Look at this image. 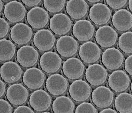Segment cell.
Returning a JSON list of instances; mask_svg holds the SVG:
<instances>
[{"instance_id":"1","label":"cell","mask_w":132,"mask_h":113,"mask_svg":"<svg viewBox=\"0 0 132 113\" xmlns=\"http://www.w3.org/2000/svg\"><path fill=\"white\" fill-rule=\"evenodd\" d=\"M108 75L107 70L100 64L89 65L85 72L86 81L93 86H100L104 84L107 80Z\"/></svg>"},{"instance_id":"2","label":"cell","mask_w":132,"mask_h":113,"mask_svg":"<svg viewBox=\"0 0 132 113\" xmlns=\"http://www.w3.org/2000/svg\"><path fill=\"white\" fill-rule=\"evenodd\" d=\"M69 87L67 79L59 74H53L48 77L46 83L47 91L52 96H59L67 92Z\"/></svg>"},{"instance_id":"3","label":"cell","mask_w":132,"mask_h":113,"mask_svg":"<svg viewBox=\"0 0 132 113\" xmlns=\"http://www.w3.org/2000/svg\"><path fill=\"white\" fill-rule=\"evenodd\" d=\"M29 104L37 112H46L52 104V97L45 90L37 89L29 98Z\"/></svg>"},{"instance_id":"4","label":"cell","mask_w":132,"mask_h":113,"mask_svg":"<svg viewBox=\"0 0 132 113\" xmlns=\"http://www.w3.org/2000/svg\"><path fill=\"white\" fill-rule=\"evenodd\" d=\"M92 100L93 104L98 108H106L112 105L114 100V94L108 87L100 86L93 90Z\"/></svg>"},{"instance_id":"5","label":"cell","mask_w":132,"mask_h":113,"mask_svg":"<svg viewBox=\"0 0 132 113\" xmlns=\"http://www.w3.org/2000/svg\"><path fill=\"white\" fill-rule=\"evenodd\" d=\"M69 94L71 98L76 102H84L90 97L92 88L86 81L82 80H76L70 85Z\"/></svg>"},{"instance_id":"6","label":"cell","mask_w":132,"mask_h":113,"mask_svg":"<svg viewBox=\"0 0 132 113\" xmlns=\"http://www.w3.org/2000/svg\"><path fill=\"white\" fill-rule=\"evenodd\" d=\"M130 84V77L124 71L115 70L108 76V86L113 91L116 93L126 91L128 89Z\"/></svg>"},{"instance_id":"7","label":"cell","mask_w":132,"mask_h":113,"mask_svg":"<svg viewBox=\"0 0 132 113\" xmlns=\"http://www.w3.org/2000/svg\"><path fill=\"white\" fill-rule=\"evenodd\" d=\"M46 78L45 73L37 67H32L25 71L22 81L28 88L31 90H36L43 86Z\"/></svg>"},{"instance_id":"8","label":"cell","mask_w":132,"mask_h":113,"mask_svg":"<svg viewBox=\"0 0 132 113\" xmlns=\"http://www.w3.org/2000/svg\"><path fill=\"white\" fill-rule=\"evenodd\" d=\"M29 96V93L28 89L21 83L10 85L6 90V97L10 103L14 106L24 104Z\"/></svg>"},{"instance_id":"9","label":"cell","mask_w":132,"mask_h":113,"mask_svg":"<svg viewBox=\"0 0 132 113\" xmlns=\"http://www.w3.org/2000/svg\"><path fill=\"white\" fill-rule=\"evenodd\" d=\"M125 58L123 54L116 48H108L103 53L102 62L109 71L117 70L122 66Z\"/></svg>"},{"instance_id":"10","label":"cell","mask_w":132,"mask_h":113,"mask_svg":"<svg viewBox=\"0 0 132 113\" xmlns=\"http://www.w3.org/2000/svg\"><path fill=\"white\" fill-rule=\"evenodd\" d=\"M49 17V15L46 10L36 6L29 11L27 15V21L32 28L39 30L47 26Z\"/></svg>"},{"instance_id":"11","label":"cell","mask_w":132,"mask_h":113,"mask_svg":"<svg viewBox=\"0 0 132 113\" xmlns=\"http://www.w3.org/2000/svg\"><path fill=\"white\" fill-rule=\"evenodd\" d=\"M64 75L70 80L81 78L85 71V66L79 59L71 58L64 61L62 67Z\"/></svg>"},{"instance_id":"12","label":"cell","mask_w":132,"mask_h":113,"mask_svg":"<svg viewBox=\"0 0 132 113\" xmlns=\"http://www.w3.org/2000/svg\"><path fill=\"white\" fill-rule=\"evenodd\" d=\"M62 60L56 52H46L40 58L39 65L41 70L47 74H54L61 69Z\"/></svg>"},{"instance_id":"13","label":"cell","mask_w":132,"mask_h":113,"mask_svg":"<svg viewBox=\"0 0 132 113\" xmlns=\"http://www.w3.org/2000/svg\"><path fill=\"white\" fill-rule=\"evenodd\" d=\"M118 34L114 28L105 25L99 28L95 34V40L102 48H110L116 44Z\"/></svg>"},{"instance_id":"14","label":"cell","mask_w":132,"mask_h":113,"mask_svg":"<svg viewBox=\"0 0 132 113\" xmlns=\"http://www.w3.org/2000/svg\"><path fill=\"white\" fill-rule=\"evenodd\" d=\"M112 16L111 10L106 4L97 3L94 4L89 10V17L93 23L97 26H102L111 20Z\"/></svg>"},{"instance_id":"15","label":"cell","mask_w":132,"mask_h":113,"mask_svg":"<svg viewBox=\"0 0 132 113\" xmlns=\"http://www.w3.org/2000/svg\"><path fill=\"white\" fill-rule=\"evenodd\" d=\"M56 48L57 52L62 57L69 58L77 53L79 45L72 36L64 35L57 40Z\"/></svg>"},{"instance_id":"16","label":"cell","mask_w":132,"mask_h":113,"mask_svg":"<svg viewBox=\"0 0 132 113\" xmlns=\"http://www.w3.org/2000/svg\"><path fill=\"white\" fill-rule=\"evenodd\" d=\"M3 13L4 17L9 22L11 23H16L25 18L27 10L22 3L13 1L5 5Z\"/></svg>"},{"instance_id":"17","label":"cell","mask_w":132,"mask_h":113,"mask_svg":"<svg viewBox=\"0 0 132 113\" xmlns=\"http://www.w3.org/2000/svg\"><path fill=\"white\" fill-rule=\"evenodd\" d=\"M39 54L37 49L30 45H25L19 49L16 60L21 66L30 68L36 65L39 61Z\"/></svg>"},{"instance_id":"18","label":"cell","mask_w":132,"mask_h":113,"mask_svg":"<svg viewBox=\"0 0 132 113\" xmlns=\"http://www.w3.org/2000/svg\"><path fill=\"white\" fill-rule=\"evenodd\" d=\"M72 22L65 14L58 13L50 19L49 27L51 31L57 35H65L70 31Z\"/></svg>"},{"instance_id":"19","label":"cell","mask_w":132,"mask_h":113,"mask_svg":"<svg viewBox=\"0 0 132 113\" xmlns=\"http://www.w3.org/2000/svg\"><path fill=\"white\" fill-rule=\"evenodd\" d=\"M102 50L98 45L93 42H87L79 48V56L82 62L87 64H94L100 60Z\"/></svg>"},{"instance_id":"20","label":"cell","mask_w":132,"mask_h":113,"mask_svg":"<svg viewBox=\"0 0 132 113\" xmlns=\"http://www.w3.org/2000/svg\"><path fill=\"white\" fill-rule=\"evenodd\" d=\"M56 41V37L52 32L47 29L37 31L33 39L35 46L41 52H47L52 49Z\"/></svg>"},{"instance_id":"21","label":"cell","mask_w":132,"mask_h":113,"mask_svg":"<svg viewBox=\"0 0 132 113\" xmlns=\"http://www.w3.org/2000/svg\"><path fill=\"white\" fill-rule=\"evenodd\" d=\"M23 71L20 66L15 62L8 61L0 68V76L4 82L13 84L19 82L22 77Z\"/></svg>"},{"instance_id":"22","label":"cell","mask_w":132,"mask_h":113,"mask_svg":"<svg viewBox=\"0 0 132 113\" xmlns=\"http://www.w3.org/2000/svg\"><path fill=\"white\" fill-rule=\"evenodd\" d=\"M33 36V31L27 24L20 23L14 25L10 30V37L18 45L29 43Z\"/></svg>"},{"instance_id":"23","label":"cell","mask_w":132,"mask_h":113,"mask_svg":"<svg viewBox=\"0 0 132 113\" xmlns=\"http://www.w3.org/2000/svg\"><path fill=\"white\" fill-rule=\"evenodd\" d=\"M95 28L92 22L87 20H80L76 22L72 28V34L80 42H86L94 36Z\"/></svg>"},{"instance_id":"24","label":"cell","mask_w":132,"mask_h":113,"mask_svg":"<svg viewBox=\"0 0 132 113\" xmlns=\"http://www.w3.org/2000/svg\"><path fill=\"white\" fill-rule=\"evenodd\" d=\"M112 24L119 32H127L132 28V14L127 10H119L112 17Z\"/></svg>"},{"instance_id":"25","label":"cell","mask_w":132,"mask_h":113,"mask_svg":"<svg viewBox=\"0 0 132 113\" xmlns=\"http://www.w3.org/2000/svg\"><path fill=\"white\" fill-rule=\"evenodd\" d=\"M89 6L85 0H69L65 6L66 12L73 20L84 18L88 12Z\"/></svg>"},{"instance_id":"26","label":"cell","mask_w":132,"mask_h":113,"mask_svg":"<svg viewBox=\"0 0 132 113\" xmlns=\"http://www.w3.org/2000/svg\"><path fill=\"white\" fill-rule=\"evenodd\" d=\"M52 109L55 113H72L75 109V104L69 97L60 96L53 101Z\"/></svg>"},{"instance_id":"27","label":"cell","mask_w":132,"mask_h":113,"mask_svg":"<svg viewBox=\"0 0 132 113\" xmlns=\"http://www.w3.org/2000/svg\"><path fill=\"white\" fill-rule=\"evenodd\" d=\"M114 106L117 112L120 113L132 112V95L122 93L118 95L114 101Z\"/></svg>"},{"instance_id":"28","label":"cell","mask_w":132,"mask_h":113,"mask_svg":"<svg viewBox=\"0 0 132 113\" xmlns=\"http://www.w3.org/2000/svg\"><path fill=\"white\" fill-rule=\"evenodd\" d=\"M16 53L14 43L6 39L0 40V61L8 62L13 59Z\"/></svg>"},{"instance_id":"29","label":"cell","mask_w":132,"mask_h":113,"mask_svg":"<svg viewBox=\"0 0 132 113\" xmlns=\"http://www.w3.org/2000/svg\"><path fill=\"white\" fill-rule=\"evenodd\" d=\"M118 45L125 54H132V32L127 31L123 33L118 39Z\"/></svg>"},{"instance_id":"30","label":"cell","mask_w":132,"mask_h":113,"mask_svg":"<svg viewBox=\"0 0 132 113\" xmlns=\"http://www.w3.org/2000/svg\"><path fill=\"white\" fill-rule=\"evenodd\" d=\"M43 6L50 13H57L62 11L65 6L66 0H43Z\"/></svg>"},{"instance_id":"31","label":"cell","mask_w":132,"mask_h":113,"mask_svg":"<svg viewBox=\"0 0 132 113\" xmlns=\"http://www.w3.org/2000/svg\"><path fill=\"white\" fill-rule=\"evenodd\" d=\"M98 110L93 104L90 103L83 102L79 105L76 108L75 112L76 113H97Z\"/></svg>"},{"instance_id":"32","label":"cell","mask_w":132,"mask_h":113,"mask_svg":"<svg viewBox=\"0 0 132 113\" xmlns=\"http://www.w3.org/2000/svg\"><path fill=\"white\" fill-rule=\"evenodd\" d=\"M128 0H106L107 5L111 8L117 10L124 7Z\"/></svg>"},{"instance_id":"33","label":"cell","mask_w":132,"mask_h":113,"mask_svg":"<svg viewBox=\"0 0 132 113\" xmlns=\"http://www.w3.org/2000/svg\"><path fill=\"white\" fill-rule=\"evenodd\" d=\"M10 31L9 23L3 18L0 17V39L7 36Z\"/></svg>"},{"instance_id":"34","label":"cell","mask_w":132,"mask_h":113,"mask_svg":"<svg viewBox=\"0 0 132 113\" xmlns=\"http://www.w3.org/2000/svg\"><path fill=\"white\" fill-rule=\"evenodd\" d=\"M12 111L13 107L10 102L5 99H0V112L11 113Z\"/></svg>"},{"instance_id":"35","label":"cell","mask_w":132,"mask_h":113,"mask_svg":"<svg viewBox=\"0 0 132 113\" xmlns=\"http://www.w3.org/2000/svg\"><path fill=\"white\" fill-rule=\"evenodd\" d=\"M124 68L126 72L132 76V55L129 56L124 62Z\"/></svg>"},{"instance_id":"36","label":"cell","mask_w":132,"mask_h":113,"mask_svg":"<svg viewBox=\"0 0 132 113\" xmlns=\"http://www.w3.org/2000/svg\"><path fill=\"white\" fill-rule=\"evenodd\" d=\"M15 113H32L34 112V110L31 108L27 106H20L14 110Z\"/></svg>"},{"instance_id":"37","label":"cell","mask_w":132,"mask_h":113,"mask_svg":"<svg viewBox=\"0 0 132 113\" xmlns=\"http://www.w3.org/2000/svg\"><path fill=\"white\" fill-rule=\"evenodd\" d=\"M21 1L28 7H35L39 5L42 0H21Z\"/></svg>"},{"instance_id":"38","label":"cell","mask_w":132,"mask_h":113,"mask_svg":"<svg viewBox=\"0 0 132 113\" xmlns=\"http://www.w3.org/2000/svg\"><path fill=\"white\" fill-rule=\"evenodd\" d=\"M6 86L4 82L0 79V98L2 97L6 92Z\"/></svg>"},{"instance_id":"39","label":"cell","mask_w":132,"mask_h":113,"mask_svg":"<svg viewBox=\"0 0 132 113\" xmlns=\"http://www.w3.org/2000/svg\"><path fill=\"white\" fill-rule=\"evenodd\" d=\"M101 112H103V113H116L117 112V110H115L112 108H104V109H103V110H102L101 111Z\"/></svg>"},{"instance_id":"40","label":"cell","mask_w":132,"mask_h":113,"mask_svg":"<svg viewBox=\"0 0 132 113\" xmlns=\"http://www.w3.org/2000/svg\"><path fill=\"white\" fill-rule=\"evenodd\" d=\"M86 1L90 3L94 4V3H98V2L102 1V0H86Z\"/></svg>"},{"instance_id":"41","label":"cell","mask_w":132,"mask_h":113,"mask_svg":"<svg viewBox=\"0 0 132 113\" xmlns=\"http://www.w3.org/2000/svg\"><path fill=\"white\" fill-rule=\"evenodd\" d=\"M128 8L132 13V0H129L128 1Z\"/></svg>"},{"instance_id":"42","label":"cell","mask_w":132,"mask_h":113,"mask_svg":"<svg viewBox=\"0 0 132 113\" xmlns=\"http://www.w3.org/2000/svg\"><path fill=\"white\" fill-rule=\"evenodd\" d=\"M3 8V3L2 1V0H0V14L1 13Z\"/></svg>"},{"instance_id":"43","label":"cell","mask_w":132,"mask_h":113,"mask_svg":"<svg viewBox=\"0 0 132 113\" xmlns=\"http://www.w3.org/2000/svg\"><path fill=\"white\" fill-rule=\"evenodd\" d=\"M130 90H131V92L132 93V82H131V83L130 84Z\"/></svg>"},{"instance_id":"44","label":"cell","mask_w":132,"mask_h":113,"mask_svg":"<svg viewBox=\"0 0 132 113\" xmlns=\"http://www.w3.org/2000/svg\"><path fill=\"white\" fill-rule=\"evenodd\" d=\"M5 1H13V0H4Z\"/></svg>"}]
</instances>
